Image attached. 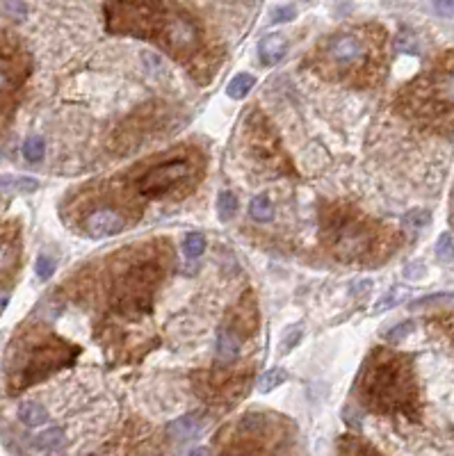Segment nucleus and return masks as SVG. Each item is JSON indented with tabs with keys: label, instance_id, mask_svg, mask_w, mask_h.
I'll list each match as a JSON object with an SVG mask.
<instances>
[{
	"label": "nucleus",
	"instance_id": "1",
	"mask_svg": "<svg viewBox=\"0 0 454 456\" xmlns=\"http://www.w3.org/2000/svg\"><path fill=\"white\" fill-rule=\"evenodd\" d=\"M361 393L377 411H407L416 397L407 361L386 352H374V361H367L361 379Z\"/></svg>",
	"mask_w": 454,
	"mask_h": 456
},
{
	"label": "nucleus",
	"instance_id": "2",
	"mask_svg": "<svg viewBox=\"0 0 454 456\" xmlns=\"http://www.w3.org/2000/svg\"><path fill=\"white\" fill-rule=\"evenodd\" d=\"M409 114L413 119H424L429 124L454 119V73H434L409 87L404 98Z\"/></svg>",
	"mask_w": 454,
	"mask_h": 456
},
{
	"label": "nucleus",
	"instance_id": "3",
	"mask_svg": "<svg viewBox=\"0 0 454 456\" xmlns=\"http://www.w3.org/2000/svg\"><path fill=\"white\" fill-rule=\"evenodd\" d=\"M192 174V167L185 160H169L162 162V165L153 167L151 171H146L144 176L139 178L137 190L141 196L148 198H160L165 196L167 192H172L176 185Z\"/></svg>",
	"mask_w": 454,
	"mask_h": 456
},
{
	"label": "nucleus",
	"instance_id": "4",
	"mask_svg": "<svg viewBox=\"0 0 454 456\" xmlns=\"http://www.w3.org/2000/svg\"><path fill=\"white\" fill-rule=\"evenodd\" d=\"M67 349L62 345H41L32 349L30 358H27L23 372H21V386H27V383H34L41 376L55 372L58 367L67 365Z\"/></svg>",
	"mask_w": 454,
	"mask_h": 456
},
{
	"label": "nucleus",
	"instance_id": "5",
	"mask_svg": "<svg viewBox=\"0 0 454 456\" xmlns=\"http://www.w3.org/2000/svg\"><path fill=\"white\" fill-rule=\"evenodd\" d=\"M326 55L340 67H361L367 57V48L363 39H359L356 34H336L326 44Z\"/></svg>",
	"mask_w": 454,
	"mask_h": 456
},
{
	"label": "nucleus",
	"instance_id": "6",
	"mask_svg": "<svg viewBox=\"0 0 454 456\" xmlns=\"http://www.w3.org/2000/svg\"><path fill=\"white\" fill-rule=\"evenodd\" d=\"M124 226H126L124 217L112 208L94 210L87 219H84V231H87L89 238H96V240L112 238V235L122 233Z\"/></svg>",
	"mask_w": 454,
	"mask_h": 456
},
{
	"label": "nucleus",
	"instance_id": "7",
	"mask_svg": "<svg viewBox=\"0 0 454 456\" xmlns=\"http://www.w3.org/2000/svg\"><path fill=\"white\" fill-rule=\"evenodd\" d=\"M288 53V39L281 32H269L258 41V57L265 67H276Z\"/></svg>",
	"mask_w": 454,
	"mask_h": 456
},
{
	"label": "nucleus",
	"instance_id": "8",
	"mask_svg": "<svg viewBox=\"0 0 454 456\" xmlns=\"http://www.w3.org/2000/svg\"><path fill=\"white\" fill-rule=\"evenodd\" d=\"M240 338L238 333L229 329V326H219L217 331V342H215V352H217V358L224 361V363H231L238 358L240 354Z\"/></svg>",
	"mask_w": 454,
	"mask_h": 456
},
{
	"label": "nucleus",
	"instance_id": "9",
	"mask_svg": "<svg viewBox=\"0 0 454 456\" xmlns=\"http://www.w3.org/2000/svg\"><path fill=\"white\" fill-rule=\"evenodd\" d=\"M39 190V181L32 176H14V174H0V192H10V194H32Z\"/></svg>",
	"mask_w": 454,
	"mask_h": 456
},
{
	"label": "nucleus",
	"instance_id": "10",
	"mask_svg": "<svg viewBox=\"0 0 454 456\" xmlns=\"http://www.w3.org/2000/svg\"><path fill=\"white\" fill-rule=\"evenodd\" d=\"M167 431L172 433L174 438L179 440H188V438H194L198 431H201V420L196 415H183V418H176L174 422H169Z\"/></svg>",
	"mask_w": 454,
	"mask_h": 456
},
{
	"label": "nucleus",
	"instance_id": "11",
	"mask_svg": "<svg viewBox=\"0 0 454 456\" xmlns=\"http://www.w3.org/2000/svg\"><path fill=\"white\" fill-rule=\"evenodd\" d=\"M19 420L25 426L34 429V426H41L48 422V411L39 402H32L30 399V402H23L19 406Z\"/></svg>",
	"mask_w": 454,
	"mask_h": 456
},
{
	"label": "nucleus",
	"instance_id": "12",
	"mask_svg": "<svg viewBox=\"0 0 454 456\" xmlns=\"http://www.w3.org/2000/svg\"><path fill=\"white\" fill-rule=\"evenodd\" d=\"M65 440H67L65 429H60V426H51V429L41 431L39 436H34L32 445L41 452H55V450H60V447L65 445Z\"/></svg>",
	"mask_w": 454,
	"mask_h": 456
},
{
	"label": "nucleus",
	"instance_id": "13",
	"mask_svg": "<svg viewBox=\"0 0 454 456\" xmlns=\"http://www.w3.org/2000/svg\"><path fill=\"white\" fill-rule=\"evenodd\" d=\"M256 84V78L251 73H238L236 78H231V82L226 84V96L233 98V101H242L245 96H249V91Z\"/></svg>",
	"mask_w": 454,
	"mask_h": 456
},
{
	"label": "nucleus",
	"instance_id": "14",
	"mask_svg": "<svg viewBox=\"0 0 454 456\" xmlns=\"http://www.w3.org/2000/svg\"><path fill=\"white\" fill-rule=\"evenodd\" d=\"M249 215L253 222H269L274 217V203L267 194H258L251 198L249 203Z\"/></svg>",
	"mask_w": 454,
	"mask_h": 456
},
{
	"label": "nucleus",
	"instance_id": "15",
	"mask_svg": "<svg viewBox=\"0 0 454 456\" xmlns=\"http://www.w3.org/2000/svg\"><path fill=\"white\" fill-rule=\"evenodd\" d=\"M411 308L420 310V308H454V295L450 292H441V295H429V297H420L416 301H411Z\"/></svg>",
	"mask_w": 454,
	"mask_h": 456
},
{
	"label": "nucleus",
	"instance_id": "16",
	"mask_svg": "<svg viewBox=\"0 0 454 456\" xmlns=\"http://www.w3.org/2000/svg\"><path fill=\"white\" fill-rule=\"evenodd\" d=\"M286 379H288V372H286V369H281V367L267 369V372L258 379V393H262V395H265V393H272V390H274V388H279Z\"/></svg>",
	"mask_w": 454,
	"mask_h": 456
},
{
	"label": "nucleus",
	"instance_id": "17",
	"mask_svg": "<svg viewBox=\"0 0 454 456\" xmlns=\"http://www.w3.org/2000/svg\"><path fill=\"white\" fill-rule=\"evenodd\" d=\"M183 251H185L190 260L201 258L205 251V238L201 233H188L185 240H183Z\"/></svg>",
	"mask_w": 454,
	"mask_h": 456
},
{
	"label": "nucleus",
	"instance_id": "18",
	"mask_svg": "<svg viewBox=\"0 0 454 456\" xmlns=\"http://www.w3.org/2000/svg\"><path fill=\"white\" fill-rule=\"evenodd\" d=\"M238 212V198L233 192H222L217 198V215L219 219H224V222H229V219L236 217Z\"/></svg>",
	"mask_w": 454,
	"mask_h": 456
},
{
	"label": "nucleus",
	"instance_id": "19",
	"mask_svg": "<svg viewBox=\"0 0 454 456\" xmlns=\"http://www.w3.org/2000/svg\"><path fill=\"white\" fill-rule=\"evenodd\" d=\"M14 60L12 53H0V96L12 87L14 82Z\"/></svg>",
	"mask_w": 454,
	"mask_h": 456
},
{
	"label": "nucleus",
	"instance_id": "20",
	"mask_svg": "<svg viewBox=\"0 0 454 456\" xmlns=\"http://www.w3.org/2000/svg\"><path fill=\"white\" fill-rule=\"evenodd\" d=\"M46 153V141L41 137H27L23 144V158L27 162H41Z\"/></svg>",
	"mask_w": 454,
	"mask_h": 456
},
{
	"label": "nucleus",
	"instance_id": "21",
	"mask_svg": "<svg viewBox=\"0 0 454 456\" xmlns=\"http://www.w3.org/2000/svg\"><path fill=\"white\" fill-rule=\"evenodd\" d=\"M395 48H397V51H400V53H411V55H413V53L420 51V44H418V39H416V34H413V32H407V30H404V32L397 34Z\"/></svg>",
	"mask_w": 454,
	"mask_h": 456
},
{
	"label": "nucleus",
	"instance_id": "22",
	"mask_svg": "<svg viewBox=\"0 0 454 456\" xmlns=\"http://www.w3.org/2000/svg\"><path fill=\"white\" fill-rule=\"evenodd\" d=\"M436 255L441 262H454V242L448 233L441 235V240H438L436 244Z\"/></svg>",
	"mask_w": 454,
	"mask_h": 456
},
{
	"label": "nucleus",
	"instance_id": "23",
	"mask_svg": "<svg viewBox=\"0 0 454 456\" xmlns=\"http://www.w3.org/2000/svg\"><path fill=\"white\" fill-rule=\"evenodd\" d=\"M427 224H429V212L427 210H411V212L404 215V226L413 228V231H418V228H422Z\"/></svg>",
	"mask_w": 454,
	"mask_h": 456
},
{
	"label": "nucleus",
	"instance_id": "24",
	"mask_svg": "<svg viewBox=\"0 0 454 456\" xmlns=\"http://www.w3.org/2000/svg\"><path fill=\"white\" fill-rule=\"evenodd\" d=\"M55 267H58V262L51 255H39L37 258V276L41 281H48L55 272Z\"/></svg>",
	"mask_w": 454,
	"mask_h": 456
},
{
	"label": "nucleus",
	"instance_id": "25",
	"mask_svg": "<svg viewBox=\"0 0 454 456\" xmlns=\"http://www.w3.org/2000/svg\"><path fill=\"white\" fill-rule=\"evenodd\" d=\"M297 16V7L295 5H279L274 7L272 12V23H286V21H293Z\"/></svg>",
	"mask_w": 454,
	"mask_h": 456
},
{
	"label": "nucleus",
	"instance_id": "26",
	"mask_svg": "<svg viewBox=\"0 0 454 456\" xmlns=\"http://www.w3.org/2000/svg\"><path fill=\"white\" fill-rule=\"evenodd\" d=\"M411 331H413V324H411V322H404V324L397 326V329L388 331V333H386V340H388V342H393V345H397V342H402L404 338L409 336Z\"/></svg>",
	"mask_w": 454,
	"mask_h": 456
},
{
	"label": "nucleus",
	"instance_id": "27",
	"mask_svg": "<svg viewBox=\"0 0 454 456\" xmlns=\"http://www.w3.org/2000/svg\"><path fill=\"white\" fill-rule=\"evenodd\" d=\"M3 10L7 14H14V19H16V21H23L25 14H27V5L25 3H5Z\"/></svg>",
	"mask_w": 454,
	"mask_h": 456
},
{
	"label": "nucleus",
	"instance_id": "28",
	"mask_svg": "<svg viewBox=\"0 0 454 456\" xmlns=\"http://www.w3.org/2000/svg\"><path fill=\"white\" fill-rule=\"evenodd\" d=\"M400 301H402V295H400V292H395V290H393L388 297H384V299H381V301L377 304V312L388 310L390 306H395V304H400Z\"/></svg>",
	"mask_w": 454,
	"mask_h": 456
},
{
	"label": "nucleus",
	"instance_id": "29",
	"mask_svg": "<svg viewBox=\"0 0 454 456\" xmlns=\"http://www.w3.org/2000/svg\"><path fill=\"white\" fill-rule=\"evenodd\" d=\"M10 260H12V249H10V244H3L0 242V272L10 265Z\"/></svg>",
	"mask_w": 454,
	"mask_h": 456
},
{
	"label": "nucleus",
	"instance_id": "30",
	"mask_svg": "<svg viewBox=\"0 0 454 456\" xmlns=\"http://www.w3.org/2000/svg\"><path fill=\"white\" fill-rule=\"evenodd\" d=\"M434 10L441 12L443 16H452V14H454V3H434Z\"/></svg>",
	"mask_w": 454,
	"mask_h": 456
},
{
	"label": "nucleus",
	"instance_id": "31",
	"mask_svg": "<svg viewBox=\"0 0 454 456\" xmlns=\"http://www.w3.org/2000/svg\"><path fill=\"white\" fill-rule=\"evenodd\" d=\"M188 456H210V452L205 450V447H196V450H192Z\"/></svg>",
	"mask_w": 454,
	"mask_h": 456
},
{
	"label": "nucleus",
	"instance_id": "32",
	"mask_svg": "<svg viewBox=\"0 0 454 456\" xmlns=\"http://www.w3.org/2000/svg\"><path fill=\"white\" fill-rule=\"evenodd\" d=\"M7 301H10V297L5 295V292H0V312L5 310V306H7Z\"/></svg>",
	"mask_w": 454,
	"mask_h": 456
},
{
	"label": "nucleus",
	"instance_id": "33",
	"mask_svg": "<svg viewBox=\"0 0 454 456\" xmlns=\"http://www.w3.org/2000/svg\"><path fill=\"white\" fill-rule=\"evenodd\" d=\"M372 456H377V454H372Z\"/></svg>",
	"mask_w": 454,
	"mask_h": 456
}]
</instances>
